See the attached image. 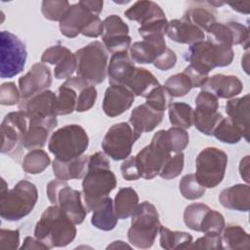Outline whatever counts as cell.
Instances as JSON below:
<instances>
[{
    "mask_svg": "<svg viewBox=\"0 0 250 250\" xmlns=\"http://www.w3.org/2000/svg\"><path fill=\"white\" fill-rule=\"evenodd\" d=\"M51 84L52 73L50 68L43 62H36L19 79L21 99H28L40 92L48 90Z\"/></svg>",
    "mask_w": 250,
    "mask_h": 250,
    "instance_id": "e0dca14e",
    "label": "cell"
},
{
    "mask_svg": "<svg viewBox=\"0 0 250 250\" xmlns=\"http://www.w3.org/2000/svg\"><path fill=\"white\" fill-rule=\"evenodd\" d=\"M21 249H43L48 250V247L42 243L36 237L26 236L23 240V244L21 246Z\"/></svg>",
    "mask_w": 250,
    "mask_h": 250,
    "instance_id": "be15d7a7",
    "label": "cell"
},
{
    "mask_svg": "<svg viewBox=\"0 0 250 250\" xmlns=\"http://www.w3.org/2000/svg\"><path fill=\"white\" fill-rule=\"evenodd\" d=\"M131 218L127 232L129 242L139 249L150 248L161 227L157 209L152 203L144 201L139 203Z\"/></svg>",
    "mask_w": 250,
    "mask_h": 250,
    "instance_id": "277c9868",
    "label": "cell"
},
{
    "mask_svg": "<svg viewBox=\"0 0 250 250\" xmlns=\"http://www.w3.org/2000/svg\"><path fill=\"white\" fill-rule=\"evenodd\" d=\"M212 136L225 144H237L242 138V132L229 117H223L217 124Z\"/></svg>",
    "mask_w": 250,
    "mask_h": 250,
    "instance_id": "74e56055",
    "label": "cell"
},
{
    "mask_svg": "<svg viewBox=\"0 0 250 250\" xmlns=\"http://www.w3.org/2000/svg\"><path fill=\"white\" fill-rule=\"evenodd\" d=\"M207 39L218 44L232 47L234 45H242L244 49H248L249 45V29L244 24L237 21L214 22L206 31Z\"/></svg>",
    "mask_w": 250,
    "mask_h": 250,
    "instance_id": "2e32d148",
    "label": "cell"
},
{
    "mask_svg": "<svg viewBox=\"0 0 250 250\" xmlns=\"http://www.w3.org/2000/svg\"><path fill=\"white\" fill-rule=\"evenodd\" d=\"M51 163L50 156L41 148L30 150L23 158L22 169L25 173L36 175L42 173Z\"/></svg>",
    "mask_w": 250,
    "mask_h": 250,
    "instance_id": "f35d334b",
    "label": "cell"
},
{
    "mask_svg": "<svg viewBox=\"0 0 250 250\" xmlns=\"http://www.w3.org/2000/svg\"><path fill=\"white\" fill-rule=\"evenodd\" d=\"M88 155H81L68 161H62L55 158L52 164L53 172L57 179L62 181L82 179L88 171Z\"/></svg>",
    "mask_w": 250,
    "mask_h": 250,
    "instance_id": "4316f807",
    "label": "cell"
},
{
    "mask_svg": "<svg viewBox=\"0 0 250 250\" xmlns=\"http://www.w3.org/2000/svg\"><path fill=\"white\" fill-rule=\"evenodd\" d=\"M234 57L232 47L203 40L189 45L186 60L193 67L209 74L215 67H224L231 63Z\"/></svg>",
    "mask_w": 250,
    "mask_h": 250,
    "instance_id": "52a82bcc",
    "label": "cell"
},
{
    "mask_svg": "<svg viewBox=\"0 0 250 250\" xmlns=\"http://www.w3.org/2000/svg\"><path fill=\"white\" fill-rule=\"evenodd\" d=\"M222 236L218 233H205L202 237L191 242L188 249H223Z\"/></svg>",
    "mask_w": 250,
    "mask_h": 250,
    "instance_id": "db71d44e",
    "label": "cell"
},
{
    "mask_svg": "<svg viewBox=\"0 0 250 250\" xmlns=\"http://www.w3.org/2000/svg\"><path fill=\"white\" fill-rule=\"evenodd\" d=\"M135 62L128 52L113 54L107 64V76L110 85H125L136 69Z\"/></svg>",
    "mask_w": 250,
    "mask_h": 250,
    "instance_id": "603a6c76",
    "label": "cell"
},
{
    "mask_svg": "<svg viewBox=\"0 0 250 250\" xmlns=\"http://www.w3.org/2000/svg\"><path fill=\"white\" fill-rule=\"evenodd\" d=\"M20 245V231L18 229H5L0 230V247L3 249L15 250Z\"/></svg>",
    "mask_w": 250,
    "mask_h": 250,
    "instance_id": "6f0895ef",
    "label": "cell"
},
{
    "mask_svg": "<svg viewBox=\"0 0 250 250\" xmlns=\"http://www.w3.org/2000/svg\"><path fill=\"white\" fill-rule=\"evenodd\" d=\"M222 241L227 249L231 250H248L250 248V236L245 229L234 224L225 226L223 229Z\"/></svg>",
    "mask_w": 250,
    "mask_h": 250,
    "instance_id": "d6a6232c",
    "label": "cell"
},
{
    "mask_svg": "<svg viewBox=\"0 0 250 250\" xmlns=\"http://www.w3.org/2000/svg\"><path fill=\"white\" fill-rule=\"evenodd\" d=\"M209 210H210V207L201 202L188 205L184 211L185 225L192 230L200 231L202 221Z\"/></svg>",
    "mask_w": 250,
    "mask_h": 250,
    "instance_id": "ab89813d",
    "label": "cell"
},
{
    "mask_svg": "<svg viewBox=\"0 0 250 250\" xmlns=\"http://www.w3.org/2000/svg\"><path fill=\"white\" fill-rule=\"evenodd\" d=\"M135 95L124 85H110L104 93L103 110L108 117H116L133 104Z\"/></svg>",
    "mask_w": 250,
    "mask_h": 250,
    "instance_id": "d6986e66",
    "label": "cell"
},
{
    "mask_svg": "<svg viewBox=\"0 0 250 250\" xmlns=\"http://www.w3.org/2000/svg\"><path fill=\"white\" fill-rule=\"evenodd\" d=\"M118 217L114 210V204L112 199L108 196L104 202L93 211L91 218V224L102 230H111L117 225Z\"/></svg>",
    "mask_w": 250,
    "mask_h": 250,
    "instance_id": "4dcf8cb0",
    "label": "cell"
},
{
    "mask_svg": "<svg viewBox=\"0 0 250 250\" xmlns=\"http://www.w3.org/2000/svg\"><path fill=\"white\" fill-rule=\"evenodd\" d=\"M202 90L212 93L218 99H231L241 93L243 84L237 76L219 73L208 77Z\"/></svg>",
    "mask_w": 250,
    "mask_h": 250,
    "instance_id": "7402d4cb",
    "label": "cell"
},
{
    "mask_svg": "<svg viewBox=\"0 0 250 250\" xmlns=\"http://www.w3.org/2000/svg\"><path fill=\"white\" fill-rule=\"evenodd\" d=\"M141 136L127 122L112 125L102 142L104 152L113 160H123L129 157L132 147Z\"/></svg>",
    "mask_w": 250,
    "mask_h": 250,
    "instance_id": "7c38bea8",
    "label": "cell"
},
{
    "mask_svg": "<svg viewBox=\"0 0 250 250\" xmlns=\"http://www.w3.org/2000/svg\"><path fill=\"white\" fill-rule=\"evenodd\" d=\"M47 196L53 205H57L75 224L83 223L87 210L82 204L81 192L68 186L66 181L53 180L47 185Z\"/></svg>",
    "mask_w": 250,
    "mask_h": 250,
    "instance_id": "9c48e42d",
    "label": "cell"
},
{
    "mask_svg": "<svg viewBox=\"0 0 250 250\" xmlns=\"http://www.w3.org/2000/svg\"><path fill=\"white\" fill-rule=\"evenodd\" d=\"M74 223L57 205L49 206L41 215L34 229V236L48 249L64 247L76 236Z\"/></svg>",
    "mask_w": 250,
    "mask_h": 250,
    "instance_id": "7a4b0ae2",
    "label": "cell"
},
{
    "mask_svg": "<svg viewBox=\"0 0 250 250\" xmlns=\"http://www.w3.org/2000/svg\"><path fill=\"white\" fill-rule=\"evenodd\" d=\"M70 6L66 0H44L41 4V12L45 19L61 21L67 14Z\"/></svg>",
    "mask_w": 250,
    "mask_h": 250,
    "instance_id": "b9f144b4",
    "label": "cell"
},
{
    "mask_svg": "<svg viewBox=\"0 0 250 250\" xmlns=\"http://www.w3.org/2000/svg\"><path fill=\"white\" fill-rule=\"evenodd\" d=\"M160 246L163 249H187L192 242V235L187 231L171 230L161 226L159 229Z\"/></svg>",
    "mask_w": 250,
    "mask_h": 250,
    "instance_id": "e575fe53",
    "label": "cell"
},
{
    "mask_svg": "<svg viewBox=\"0 0 250 250\" xmlns=\"http://www.w3.org/2000/svg\"><path fill=\"white\" fill-rule=\"evenodd\" d=\"M28 125L29 119L22 110L6 114L1 124L2 153H11L21 144L22 138L28 129Z\"/></svg>",
    "mask_w": 250,
    "mask_h": 250,
    "instance_id": "5bb4252c",
    "label": "cell"
},
{
    "mask_svg": "<svg viewBox=\"0 0 250 250\" xmlns=\"http://www.w3.org/2000/svg\"><path fill=\"white\" fill-rule=\"evenodd\" d=\"M168 26L167 19H159L153 21H150L146 24L141 25L138 28L139 34L143 37V39L154 36H163L166 34Z\"/></svg>",
    "mask_w": 250,
    "mask_h": 250,
    "instance_id": "f907efd6",
    "label": "cell"
},
{
    "mask_svg": "<svg viewBox=\"0 0 250 250\" xmlns=\"http://www.w3.org/2000/svg\"><path fill=\"white\" fill-rule=\"evenodd\" d=\"M1 78H11L21 73L25 65L27 51L24 43L10 31L0 33Z\"/></svg>",
    "mask_w": 250,
    "mask_h": 250,
    "instance_id": "8fae6325",
    "label": "cell"
},
{
    "mask_svg": "<svg viewBox=\"0 0 250 250\" xmlns=\"http://www.w3.org/2000/svg\"><path fill=\"white\" fill-rule=\"evenodd\" d=\"M166 42L163 36H154L133 43L130 47L132 60L140 64L153 63L156 58L166 50Z\"/></svg>",
    "mask_w": 250,
    "mask_h": 250,
    "instance_id": "44dd1931",
    "label": "cell"
},
{
    "mask_svg": "<svg viewBox=\"0 0 250 250\" xmlns=\"http://www.w3.org/2000/svg\"><path fill=\"white\" fill-rule=\"evenodd\" d=\"M219 201L223 207L240 212H248L250 208V188L248 184H236L221 191Z\"/></svg>",
    "mask_w": 250,
    "mask_h": 250,
    "instance_id": "484cf974",
    "label": "cell"
},
{
    "mask_svg": "<svg viewBox=\"0 0 250 250\" xmlns=\"http://www.w3.org/2000/svg\"><path fill=\"white\" fill-rule=\"evenodd\" d=\"M228 154L214 146L203 148L195 159V177L205 188L219 186L226 173Z\"/></svg>",
    "mask_w": 250,
    "mask_h": 250,
    "instance_id": "ba28073f",
    "label": "cell"
},
{
    "mask_svg": "<svg viewBox=\"0 0 250 250\" xmlns=\"http://www.w3.org/2000/svg\"><path fill=\"white\" fill-rule=\"evenodd\" d=\"M184 162L185 154L183 153V151L177 152L175 155L170 156V158L166 161L159 173V176L165 180H170L178 177L184 169Z\"/></svg>",
    "mask_w": 250,
    "mask_h": 250,
    "instance_id": "7dc6e473",
    "label": "cell"
},
{
    "mask_svg": "<svg viewBox=\"0 0 250 250\" xmlns=\"http://www.w3.org/2000/svg\"><path fill=\"white\" fill-rule=\"evenodd\" d=\"M103 44L107 52L113 54L127 52L131 47L129 26L117 15H110L104 20Z\"/></svg>",
    "mask_w": 250,
    "mask_h": 250,
    "instance_id": "9a60e30c",
    "label": "cell"
},
{
    "mask_svg": "<svg viewBox=\"0 0 250 250\" xmlns=\"http://www.w3.org/2000/svg\"><path fill=\"white\" fill-rule=\"evenodd\" d=\"M176 62H177L176 53L173 50L166 48V50L161 55H159L156 58V60L153 62V65L159 70L166 71L173 68Z\"/></svg>",
    "mask_w": 250,
    "mask_h": 250,
    "instance_id": "680465c9",
    "label": "cell"
},
{
    "mask_svg": "<svg viewBox=\"0 0 250 250\" xmlns=\"http://www.w3.org/2000/svg\"><path fill=\"white\" fill-rule=\"evenodd\" d=\"M124 16L130 21L139 22L141 25L166 18L164 11L158 4L146 0L135 2L124 12Z\"/></svg>",
    "mask_w": 250,
    "mask_h": 250,
    "instance_id": "f1b7e54d",
    "label": "cell"
},
{
    "mask_svg": "<svg viewBox=\"0 0 250 250\" xmlns=\"http://www.w3.org/2000/svg\"><path fill=\"white\" fill-rule=\"evenodd\" d=\"M224 116L220 112L207 113L193 109V125L202 134L212 136L217 124Z\"/></svg>",
    "mask_w": 250,
    "mask_h": 250,
    "instance_id": "60d3db41",
    "label": "cell"
},
{
    "mask_svg": "<svg viewBox=\"0 0 250 250\" xmlns=\"http://www.w3.org/2000/svg\"><path fill=\"white\" fill-rule=\"evenodd\" d=\"M120 171L122 177L126 181H136L142 178L141 171L136 160V156H130L124 159L120 166Z\"/></svg>",
    "mask_w": 250,
    "mask_h": 250,
    "instance_id": "9f6ffc18",
    "label": "cell"
},
{
    "mask_svg": "<svg viewBox=\"0 0 250 250\" xmlns=\"http://www.w3.org/2000/svg\"><path fill=\"white\" fill-rule=\"evenodd\" d=\"M86 37L97 38L104 34V21L97 16L95 17L92 21L88 24V26L83 30L81 33Z\"/></svg>",
    "mask_w": 250,
    "mask_h": 250,
    "instance_id": "94428289",
    "label": "cell"
},
{
    "mask_svg": "<svg viewBox=\"0 0 250 250\" xmlns=\"http://www.w3.org/2000/svg\"><path fill=\"white\" fill-rule=\"evenodd\" d=\"M183 18L200 28L203 32L207 31V29L216 22V13L214 9L202 6L188 9Z\"/></svg>",
    "mask_w": 250,
    "mask_h": 250,
    "instance_id": "d590c367",
    "label": "cell"
},
{
    "mask_svg": "<svg viewBox=\"0 0 250 250\" xmlns=\"http://www.w3.org/2000/svg\"><path fill=\"white\" fill-rule=\"evenodd\" d=\"M170 156L171 150L167 143L166 131L159 130L153 135L150 144L146 146L136 155L142 178L151 180L159 175Z\"/></svg>",
    "mask_w": 250,
    "mask_h": 250,
    "instance_id": "30bf717a",
    "label": "cell"
},
{
    "mask_svg": "<svg viewBox=\"0 0 250 250\" xmlns=\"http://www.w3.org/2000/svg\"><path fill=\"white\" fill-rule=\"evenodd\" d=\"M76 71V57L69 51L62 60L55 65V77L57 79H68Z\"/></svg>",
    "mask_w": 250,
    "mask_h": 250,
    "instance_id": "c3c4849f",
    "label": "cell"
},
{
    "mask_svg": "<svg viewBox=\"0 0 250 250\" xmlns=\"http://www.w3.org/2000/svg\"><path fill=\"white\" fill-rule=\"evenodd\" d=\"M79 3L95 16H99L101 14V12L103 11V6H104L103 1L82 0V1H79Z\"/></svg>",
    "mask_w": 250,
    "mask_h": 250,
    "instance_id": "6125c7cd",
    "label": "cell"
},
{
    "mask_svg": "<svg viewBox=\"0 0 250 250\" xmlns=\"http://www.w3.org/2000/svg\"><path fill=\"white\" fill-rule=\"evenodd\" d=\"M229 5L235 11L243 14H249V7H250V2H238V3H229Z\"/></svg>",
    "mask_w": 250,
    "mask_h": 250,
    "instance_id": "03108f58",
    "label": "cell"
},
{
    "mask_svg": "<svg viewBox=\"0 0 250 250\" xmlns=\"http://www.w3.org/2000/svg\"><path fill=\"white\" fill-rule=\"evenodd\" d=\"M70 50L67 49L66 47L58 44L52 47H49L48 49H46L42 56H41V62H48L50 64H54L56 65L57 63H59L62 58L69 52Z\"/></svg>",
    "mask_w": 250,
    "mask_h": 250,
    "instance_id": "11a10c76",
    "label": "cell"
},
{
    "mask_svg": "<svg viewBox=\"0 0 250 250\" xmlns=\"http://www.w3.org/2000/svg\"><path fill=\"white\" fill-rule=\"evenodd\" d=\"M164 112L155 110L146 103L136 106L130 114L129 123L140 136L146 132H151L162 121Z\"/></svg>",
    "mask_w": 250,
    "mask_h": 250,
    "instance_id": "cb8c5ba5",
    "label": "cell"
},
{
    "mask_svg": "<svg viewBox=\"0 0 250 250\" xmlns=\"http://www.w3.org/2000/svg\"><path fill=\"white\" fill-rule=\"evenodd\" d=\"M168 113L171 124L176 127L188 129L193 125V108L186 103H172Z\"/></svg>",
    "mask_w": 250,
    "mask_h": 250,
    "instance_id": "8d00e7d4",
    "label": "cell"
},
{
    "mask_svg": "<svg viewBox=\"0 0 250 250\" xmlns=\"http://www.w3.org/2000/svg\"><path fill=\"white\" fill-rule=\"evenodd\" d=\"M146 100V104H148L155 110L164 112L165 109L172 104L173 97L169 94L164 86L159 85L148 94Z\"/></svg>",
    "mask_w": 250,
    "mask_h": 250,
    "instance_id": "f6af8a7d",
    "label": "cell"
},
{
    "mask_svg": "<svg viewBox=\"0 0 250 250\" xmlns=\"http://www.w3.org/2000/svg\"><path fill=\"white\" fill-rule=\"evenodd\" d=\"M113 204L118 219H127L139 205V195L133 188H120L115 195Z\"/></svg>",
    "mask_w": 250,
    "mask_h": 250,
    "instance_id": "1f68e13d",
    "label": "cell"
},
{
    "mask_svg": "<svg viewBox=\"0 0 250 250\" xmlns=\"http://www.w3.org/2000/svg\"><path fill=\"white\" fill-rule=\"evenodd\" d=\"M166 139L171 152H181L188 145V133L186 129L173 126L166 130Z\"/></svg>",
    "mask_w": 250,
    "mask_h": 250,
    "instance_id": "bcb514c9",
    "label": "cell"
},
{
    "mask_svg": "<svg viewBox=\"0 0 250 250\" xmlns=\"http://www.w3.org/2000/svg\"><path fill=\"white\" fill-rule=\"evenodd\" d=\"M131 246L121 240H116V241H113L111 244H109L106 249H119V248H130Z\"/></svg>",
    "mask_w": 250,
    "mask_h": 250,
    "instance_id": "003e7915",
    "label": "cell"
},
{
    "mask_svg": "<svg viewBox=\"0 0 250 250\" xmlns=\"http://www.w3.org/2000/svg\"><path fill=\"white\" fill-rule=\"evenodd\" d=\"M2 183L0 199L1 218L10 222L23 219L33 210L37 202L38 191L36 186L26 180H21L12 189H8L3 179Z\"/></svg>",
    "mask_w": 250,
    "mask_h": 250,
    "instance_id": "3957f363",
    "label": "cell"
},
{
    "mask_svg": "<svg viewBox=\"0 0 250 250\" xmlns=\"http://www.w3.org/2000/svg\"><path fill=\"white\" fill-rule=\"evenodd\" d=\"M89 83L79 76L66 79L58 89L55 110L57 115H66L76 109L78 92L88 86Z\"/></svg>",
    "mask_w": 250,
    "mask_h": 250,
    "instance_id": "ac0fdd59",
    "label": "cell"
},
{
    "mask_svg": "<svg viewBox=\"0 0 250 250\" xmlns=\"http://www.w3.org/2000/svg\"><path fill=\"white\" fill-rule=\"evenodd\" d=\"M56 100L57 95L53 91L45 90L28 99H21L19 109L24 111L30 121L43 123L53 130L58 124Z\"/></svg>",
    "mask_w": 250,
    "mask_h": 250,
    "instance_id": "4fadbf2b",
    "label": "cell"
},
{
    "mask_svg": "<svg viewBox=\"0 0 250 250\" xmlns=\"http://www.w3.org/2000/svg\"><path fill=\"white\" fill-rule=\"evenodd\" d=\"M239 173L241 178L249 184V155H245L239 163Z\"/></svg>",
    "mask_w": 250,
    "mask_h": 250,
    "instance_id": "e7e4bbea",
    "label": "cell"
},
{
    "mask_svg": "<svg viewBox=\"0 0 250 250\" xmlns=\"http://www.w3.org/2000/svg\"><path fill=\"white\" fill-rule=\"evenodd\" d=\"M159 85L160 83L149 70L144 67H136L133 76L124 86L131 90L135 96L146 98Z\"/></svg>",
    "mask_w": 250,
    "mask_h": 250,
    "instance_id": "f546056e",
    "label": "cell"
},
{
    "mask_svg": "<svg viewBox=\"0 0 250 250\" xmlns=\"http://www.w3.org/2000/svg\"><path fill=\"white\" fill-rule=\"evenodd\" d=\"M188 75V77L190 79L192 88H199L202 87L203 84L206 82V80L209 77V74L193 67L192 65L188 64L183 71Z\"/></svg>",
    "mask_w": 250,
    "mask_h": 250,
    "instance_id": "91938a15",
    "label": "cell"
},
{
    "mask_svg": "<svg viewBox=\"0 0 250 250\" xmlns=\"http://www.w3.org/2000/svg\"><path fill=\"white\" fill-rule=\"evenodd\" d=\"M117 180L110 169V162L104 152L98 151L89 156L88 171L83 178L82 192L87 212L101 206L116 188Z\"/></svg>",
    "mask_w": 250,
    "mask_h": 250,
    "instance_id": "6da1fadb",
    "label": "cell"
},
{
    "mask_svg": "<svg viewBox=\"0 0 250 250\" xmlns=\"http://www.w3.org/2000/svg\"><path fill=\"white\" fill-rule=\"evenodd\" d=\"M95 17L97 16L90 13L79 2L72 4L67 14L60 21L61 33L65 37L74 38L83 32Z\"/></svg>",
    "mask_w": 250,
    "mask_h": 250,
    "instance_id": "ffe728a7",
    "label": "cell"
},
{
    "mask_svg": "<svg viewBox=\"0 0 250 250\" xmlns=\"http://www.w3.org/2000/svg\"><path fill=\"white\" fill-rule=\"evenodd\" d=\"M195 109L207 113L217 112L219 108L218 98L206 90H201L198 93L195 99Z\"/></svg>",
    "mask_w": 250,
    "mask_h": 250,
    "instance_id": "816d5d0a",
    "label": "cell"
},
{
    "mask_svg": "<svg viewBox=\"0 0 250 250\" xmlns=\"http://www.w3.org/2000/svg\"><path fill=\"white\" fill-rule=\"evenodd\" d=\"M89 145V137L78 124L65 125L55 131L48 144V148L55 158L68 161L83 155Z\"/></svg>",
    "mask_w": 250,
    "mask_h": 250,
    "instance_id": "8992f818",
    "label": "cell"
},
{
    "mask_svg": "<svg viewBox=\"0 0 250 250\" xmlns=\"http://www.w3.org/2000/svg\"><path fill=\"white\" fill-rule=\"evenodd\" d=\"M50 131L52 130L47 125L29 120L28 129L22 138L21 146L28 150L43 147L47 142Z\"/></svg>",
    "mask_w": 250,
    "mask_h": 250,
    "instance_id": "836d02e7",
    "label": "cell"
},
{
    "mask_svg": "<svg viewBox=\"0 0 250 250\" xmlns=\"http://www.w3.org/2000/svg\"><path fill=\"white\" fill-rule=\"evenodd\" d=\"M166 34L171 40L177 43L188 45L203 41L205 38V34L200 28L184 18L168 21Z\"/></svg>",
    "mask_w": 250,
    "mask_h": 250,
    "instance_id": "d4e9b609",
    "label": "cell"
},
{
    "mask_svg": "<svg viewBox=\"0 0 250 250\" xmlns=\"http://www.w3.org/2000/svg\"><path fill=\"white\" fill-rule=\"evenodd\" d=\"M182 195L188 200H195L200 198L205 193V188L199 184L194 174L185 175L179 184Z\"/></svg>",
    "mask_w": 250,
    "mask_h": 250,
    "instance_id": "ee69618b",
    "label": "cell"
},
{
    "mask_svg": "<svg viewBox=\"0 0 250 250\" xmlns=\"http://www.w3.org/2000/svg\"><path fill=\"white\" fill-rule=\"evenodd\" d=\"M98 92L94 85L89 84L78 92V99L76 104V111L84 112L91 109L97 100Z\"/></svg>",
    "mask_w": 250,
    "mask_h": 250,
    "instance_id": "681fc988",
    "label": "cell"
},
{
    "mask_svg": "<svg viewBox=\"0 0 250 250\" xmlns=\"http://www.w3.org/2000/svg\"><path fill=\"white\" fill-rule=\"evenodd\" d=\"M21 91L14 82H5L0 87V104L2 105H14L21 102Z\"/></svg>",
    "mask_w": 250,
    "mask_h": 250,
    "instance_id": "f5cc1de1",
    "label": "cell"
},
{
    "mask_svg": "<svg viewBox=\"0 0 250 250\" xmlns=\"http://www.w3.org/2000/svg\"><path fill=\"white\" fill-rule=\"evenodd\" d=\"M173 98L186 96L192 88V84L188 75L184 72L171 75L163 85Z\"/></svg>",
    "mask_w": 250,
    "mask_h": 250,
    "instance_id": "7bdbcfd3",
    "label": "cell"
},
{
    "mask_svg": "<svg viewBox=\"0 0 250 250\" xmlns=\"http://www.w3.org/2000/svg\"><path fill=\"white\" fill-rule=\"evenodd\" d=\"M249 103L250 96L246 94L241 98L231 99L226 104V112L229 118L239 127L247 142H249Z\"/></svg>",
    "mask_w": 250,
    "mask_h": 250,
    "instance_id": "83f0119b",
    "label": "cell"
},
{
    "mask_svg": "<svg viewBox=\"0 0 250 250\" xmlns=\"http://www.w3.org/2000/svg\"><path fill=\"white\" fill-rule=\"evenodd\" d=\"M104 45L93 41L75 52L77 76L91 85L101 84L107 75L108 54Z\"/></svg>",
    "mask_w": 250,
    "mask_h": 250,
    "instance_id": "5b68a950",
    "label": "cell"
}]
</instances>
